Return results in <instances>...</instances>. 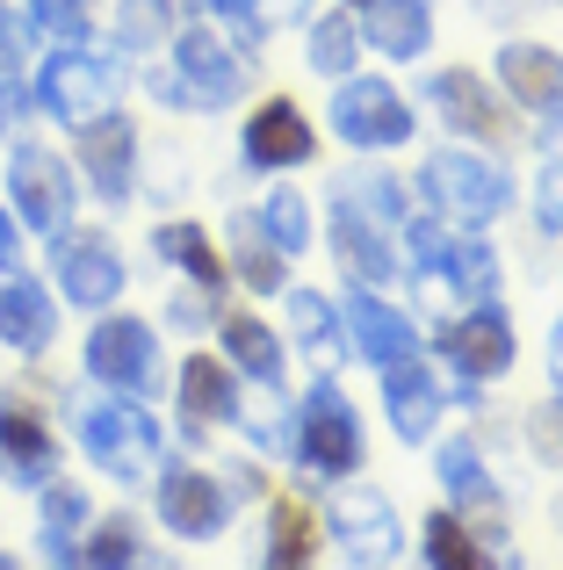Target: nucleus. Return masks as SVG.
Segmentation results:
<instances>
[{
	"label": "nucleus",
	"mask_w": 563,
	"mask_h": 570,
	"mask_svg": "<svg viewBox=\"0 0 563 570\" xmlns=\"http://www.w3.org/2000/svg\"><path fill=\"white\" fill-rule=\"evenodd\" d=\"M0 181H8V209L22 232L51 238L72 224V203H80V181H72V167L58 153H43V145H14L8 167H0Z\"/></svg>",
	"instance_id": "10"
},
{
	"label": "nucleus",
	"mask_w": 563,
	"mask_h": 570,
	"mask_svg": "<svg viewBox=\"0 0 563 570\" xmlns=\"http://www.w3.org/2000/svg\"><path fill=\"white\" fill-rule=\"evenodd\" d=\"M0 476L22 491L58 476V426L29 397H0Z\"/></svg>",
	"instance_id": "20"
},
{
	"label": "nucleus",
	"mask_w": 563,
	"mask_h": 570,
	"mask_svg": "<svg viewBox=\"0 0 563 570\" xmlns=\"http://www.w3.org/2000/svg\"><path fill=\"white\" fill-rule=\"evenodd\" d=\"M124 253L109 246V232H87V224H66L51 232V296L72 311H116L124 296Z\"/></svg>",
	"instance_id": "9"
},
{
	"label": "nucleus",
	"mask_w": 563,
	"mask_h": 570,
	"mask_svg": "<svg viewBox=\"0 0 563 570\" xmlns=\"http://www.w3.org/2000/svg\"><path fill=\"white\" fill-rule=\"evenodd\" d=\"M22 267V224H14V209L0 203V275H14Z\"/></svg>",
	"instance_id": "45"
},
{
	"label": "nucleus",
	"mask_w": 563,
	"mask_h": 570,
	"mask_svg": "<svg viewBox=\"0 0 563 570\" xmlns=\"http://www.w3.org/2000/svg\"><path fill=\"white\" fill-rule=\"evenodd\" d=\"M80 368L87 383L101 390H124V397H152L167 383V362H159V325L130 318V311H101L95 333L80 347Z\"/></svg>",
	"instance_id": "7"
},
{
	"label": "nucleus",
	"mask_w": 563,
	"mask_h": 570,
	"mask_svg": "<svg viewBox=\"0 0 563 570\" xmlns=\"http://www.w3.org/2000/svg\"><path fill=\"white\" fill-rule=\"evenodd\" d=\"M260 217V232L282 246V261H296V253H310L318 246V217H310V203H304V188H275L268 203L254 209Z\"/></svg>",
	"instance_id": "34"
},
{
	"label": "nucleus",
	"mask_w": 563,
	"mask_h": 570,
	"mask_svg": "<svg viewBox=\"0 0 563 570\" xmlns=\"http://www.w3.org/2000/svg\"><path fill=\"white\" fill-rule=\"evenodd\" d=\"M325 124H333V138L347 145V153H397V145L419 138V116H412V101L397 95L383 72H347V80H333Z\"/></svg>",
	"instance_id": "6"
},
{
	"label": "nucleus",
	"mask_w": 563,
	"mask_h": 570,
	"mask_svg": "<svg viewBox=\"0 0 563 570\" xmlns=\"http://www.w3.org/2000/svg\"><path fill=\"white\" fill-rule=\"evenodd\" d=\"M231 499H260V491H268V470H260V462H231Z\"/></svg>",
	"instance_id": "46"
},
{
	"label": "nucleus",
	"mask_w": 563,
	"mask_h": 570,
	"mask_svg": "<svg viewBox=\"0 0 563 570\" xmlns=\"http://www.w3.org/2000/svg\"><path fill=\"white\" fill-rule=\"evenodd\" d=\"M304 66L325 72V80H347V72L362 66V29H354L347 8L310 14V29H304Z\"/></svg>",
	"instance_id": "32"
},
{
	"label": "nucleus",
	"mask_w": 563,
	"mask_h": 570,
	"mask_svg": "<svg viewBox=\"0 0 563 570\" xmlns=\"http://www.w3.org/2000/svg\"><path fill=\"white\" fill-rule=\"evenodd\" d=\"M434 476H441V491H448V513H463L484 542H506V491H498L492 462H484V448L470 441V433H455V441L434 448Z\"/></svg>",
	"instance_id": "13"
},
{
	"label": "nucleus",
	"mask_w": 563,
	"mask_h": 570,
	"mask_svg": "<svg viewBox=\"0 0 563 570\" xmlns=\"http://www.w3.org/2000/svg\"><path fill=\"white\" fill-rule=\"evenodd\" d=\"M217 22L231 29V37L246 43V51H260V37H268V22H260V0H210Z\"/></svg>",
	"instance_id": "41"
},
{
	"label": "nucleus",
	"mask_w": 563,
	"mask_h": 570,
	"mask_svg": "<svg viewBox=\"0 0 563 570\" xmlns=\"http://www.w3.org/2000/svg\"><path fill=\"white\" fill-rule=\"evenodd\" d=\"M29 109H37V95L22 87V72H8V80H0V138L29 124Z\"/></svg>",
	"instance_id": "44"
},
{
	"label": "nucleus",
	"mask_w": 563,
	"mask_h": 570,
	"mask_svg": "<svg viewBox=\"0 0 563 570\" xmlns=\"http://www.w3.org/2000/svg\"><path fill=\"white\" fill-rule=\"evenodd\" d=\"M152 505H159V528H167L174 542H217V534L231 528V505L239 499H231L210 470H196V462H159Z\"/></svg>",
	"instance_id": "11"
},
{
	"label": "nucleus",
	"mask_w": 563,
	"mask_h": 570,
	"mask_svg": "<svg viewBox=\"0 0 563 570\" xmlns=\"http://www.w3.org/2000/svg\"><path fill=\"white\" fill-rule=\"evenodd\" d=\"M325 534L339 542V557H347L354 570H391L397 557H405V520H397V505H391L383 484L339 476L333 505H325Z\"/></svg>",
	"instance_id": "8"
},
{
	"label": "nucleus",
	"mask_w": 563,
	"mask_h": 570,
	"mask_svg": "<svg viewBox=\"0 0 563 570\" xmlns=\"http://www.w3.org/2000/svg\"><path fill=\"white\" fill-rule=\"evenodd\" d=\"M498 72V95L513 101L521 116H563V51L556 43H535V37H506L492 58Z\"/></svg>",
	"instance_id": "17"
},
{
	"label": "nucleus",
	"mask_w": 563,
	"mask_h": 570,
	"mask_svg": "<svg viewBox=\"0 0 563 570\" xmlns=\"http://www.w3.org/2000/svg\"><path fill=\"white\" fill-rule=\"evenodd\" d=\"M225 238H231V246H225L231 282H246L254 296H282V289H289V261H282V246L260 232V217H246V209H239Z\"/></svg>",
	"instance_id": "28"
},
{
	"label": "nucleus",
	"mask_w": 563,
	"mask_h": 570,
	"mask_svg": "<svg viewBox=\"0 0 563 570\" xmlns=\"http://www.w3.org/2000/svg\"><path fill=\"white\" fill-rule=\"evenodd\" d=\"M66 419H72V441L80 455L95 462L109 484H145L159 470V419L145 412V397H124V390H80L66 397Z\"/></svg>",
	"instance_id": "1"
},
{
	"label": "nucleus",
	"mask_w": 563,
	"mask_h": 570,
	"mask_svg": "<svg viewBox=\"0 0 563 570\" xmlns=\"http://www.w3.org/2000/svg\"><path fill=\"white\" fill-rule=\"evenodd\" d=\"M304 8H310V0H260V22H304Z\"/></svg>",
	"instance_id": "47"
},
{
	"label": "nucleus",
	"mask_w": 563,
	"mask_h": 570,
	"mask_svg": "<svg viewBox=\"0 0 563 570\" xmlns=\"http://www.w3.org/2000/svg\"><path fill=\"white\" fill-rule=\"evenodd\" d=\"M405 267H412V282H441V261H448V238H455V224H441L434 209H405Z\"/></svg>",
	"instance_id": "38"
},
{
	"label": "nucleus",
	"mask_w": 563,
	"mask_h": 570,
	"mask_svg": "<svg viewBox=\"0 0 563 570\" xmlns=\"http://www.w3.org/2000/svg\"><path fill=\"white\" fill-rule=\"evenodd\" d=\"M441 354H448L455 383H498L513 376V362H521V340H513V318L498 296H484V304H463V318L441 325Z\"/></svg>",
	"instance_id": "12"
},
{
	"label": "nucleus",
	"mask_w": 563,
	"mask_h": 570,
	"mask_svg": "<svg viewBox=\"0 0 563 570\" xmlns=\"http://www.w3.org/2000/svg\"><path fill=\"white\" fill-rule=\"evenodd\" d=\"M217 354H225L231 376L254 383V390H282V376H289L282 333L268 318H254V311H217Z\"/></svg>",
	"instance_id": "23"
},
{
	"label": "nucleus",
	"mask_w": 563,
	"mask_h": 570,
	"mask_svg": "<svg viewBox=\"0 0 563 570\" xmlns=\"http://www.w3.org/2000/svg\"><path fill=\"white\" fill-rule=\"evenodd\" d=\"M383 376V412H391V433L405 448H419V441H434L441 433V412H448V390H441V376L419 362V354H405V362H391V368H376Z\"/></svg>",
	"instance_id": "21"
},
{
	"label": "nucleus",
	"mask_w": 563,
	"mask_h": 570,
	"mask_svg": "<svg viewBox=\"0 0 563 570\" xmlns=\"http://www.w3.org/2000/svg\"><path fill=\"white\" fill-rule=\"evenodd\" d=\"M0 347H8L14 362H43V354L58 347V296H51V282L29 275V267L0 275Z\"/></svg>",
	"instance_id": "18"
},
{
	"label": "nucleus",
	"mask_w": 563,
	"mask_h": 570,
	"mask_svg": "<svg viewBox=\"0 0 563 570\" xmlns=\"http://www.w3.org/2000/svg\"><path fill=\"white\" fill-rule=\"evenodd\" d=\"M339 333H347V362H368V368H391V362H405V354H419V325L397 304H383L376 289H347Z\"/></svg>",
	"instance_id": "19"
},
{
	"label": "nucleus",
	"mask_w": 563,
	"mask_h": 570,
	"mask_svg": "<svg viewBox=\"0 0 563 570\" xmlns=\"http://www.w3.org/2000/svg\"><path fill=\"white\" fill-rule=\"evenodd\" d=\"M556 8H563V0H556Z\"/></svg>",
	"instance_id": "51"
},
{
	"label": "nucleus",
	"mask_w": 563,
	"mask_h": 570,
	"mask_svg": "<svg viewBox=\"0 0 563 570\" xmlns=\"http://www.w3.org/2000/svg\"><path fill=\"white\" fill-rule=\"evenodd\" d=\"M167 325H174V333H203V325H217V296L181 289V296L167 304Z\"/></svg>",
	"instance_id": "43"
},
{
	"label": "nucleus",
	"mask_w": 563,
	"mask_h": 570,
	"mask_svg": "<svg viewBox=\"0 0 563 570\" xmlns=\"http://www.w3.org/2000/svg\"><path fill=\"white\" fill-rule=\"evenodd\" d=\"M152 253H159L167 267H181V275L196 282L203 296H225V289H231V267H225V253L210 246V232H203L196 217H167V224L152 232Z\"/></svg>",
	"instance_id": "27"
},
{
	"label": "nucleus",
	"mask_w": 563,
	"mask_h": 570,
	"mask_svg": "<svg viewBox=\"0 0 563 570\" xmlns=\"http://www.w3.org/2000/svg\"><path fill=\"white\" fill-rule=\"evenodd\" d=\"M22 22L43 43H87L95 37V0H29Z\"/></svg>",
	"instance_id": "40"
},
{
	"label": "nucleus",
	"mask_w": 563,
	"mask_h": 570,
	"mask_svg": "<svg viewBox=\"0 0 563 570\" xmlns=\"http://www.w3.org/2000/svg\"><path fill=\"white\" fill-rule=\"evenodd\" d=\"M333 261H339V275H347V289H383V282L397 275V253H391V238H383V224L362 217L347 195H333Z\"/></svg>",
	"instance_id": "24"
},
{
	"label": "nucleus",
	"mask_w": 563,
	"mask_h": 570,
	"mask_svg": "<svg viewBox=\"0 0 563 570\" xmlns=\"http://www.w3.org/2000/svg\"><path fill=\"white\" fill-rule=\"evenodd\" d=\"M441 282H448L463 304H484V296H498V282H506V267H498V246L477 232H455L448 238V261H441Z\"/></svg>",
	"instance_id": "31"
},
{
	"label": "nucleus",
	"mask_w": 563,
	"mask_h": 570,
	"mask_svg": "<svg viewBox=\"0 0 563 570\" xmlns=\"http://www.w3.org/2000/svg\"><path fill=\"white\" fill-rule=\"evenodd\" d=\"M0 570H29V563H22V557H0Z\"/></svg>",
	"instance_id": "48"
},
{
	"label": "nucleus",
	"mask_w": 563,
	"mask_h": 570,
	"mask_svg": "<svg viewBox=\"0 0 563 570\" xmlns=\"http://www.w3.org/2000/svg\"><path fill=\"white\" fill-rule=\"evenodd\" d=\"M310 153H318V130H310V116L296 109L289 95H268L239 124V159L254 174H289V167H304Z\"/></svg>",
	"instance_id": "16"
},
{
	"label": "nucleus",
	"mask_w": 563,
	"mask_h": 570,
	"mask_svg": "<svg viewBox=\"0 0 563 570\" xmlns=\"http://www.w3.org/2000/svg\"><path fill=\"white\" fill-rule=\"evenodd\" d=\"M535 203H527V217H535V232L563 238V116H542L535 124Z\"/></svg>",
	"instance_id": "33"
},
{
	"label": "nucleus",
	"mask_w": 563,
	"mask_h": 570,
	"mask_svg": "<svg viewBox=\"0 0 563 570\" xmlns=\"http://www.w3.org/2000/svg\"><path fill=\"white\" fill-rule=\"evenodd\" d=\"M174 404H181V441L196 448L210 426L239 419V376L225 368V354H188L174 376Z\"/></svg>",
	"instance_id": "22"
},
{
	"label": "nucleus",
	"mask_w": 563,
	"mask_h": 570,
	"mask_svg": "<svg viewBox=\"0 0 563 570\" xmlns=\"http://www.w3.org/2000/svg\"><path fill=\"white\" fill-rule=\"evenodd\" d=\"M419 549H426V570H521L513 549H492L463 513H448V505L419 520Z\"/></svg>",
	"instance_id": "26"
},
{
	"label": "nucleus",
	"mask_w": 563,
	"mask_h": 570,
	"mask_svg": "<svg viewBox=\"0 0 563 570\" xmlns=\"http://www.w3.org/2000/svg\"><path fill=\"white\" fill-rule=\"evenodd\" d=\"M37 542H80L87 520H95V505H87V491L72 484V476H51V484H37Z\"/></svg>",
	"instance_id": "35"
},
{
	"label": "nucleus",
	"mask_w": 563,
	"mask_h": 570,
	"mask_svg": "<svg viewBox=\"0 0 563 570\" xmlns=\"http://www.w3.org/2000/svg\"><path fill=\"white\" fill-rule=\"evenodd\" d=\"M426 109H434L455 138H470V145H498L513 130L506 95H498V87H484L470 66H441L434 80H426Z\"/></svg>",
	"instance_id": "15"
},
{
	"label": "nucleus",
	"mask_w": 563,
	"mask_h": 570,
	"mask_svg": "<svg viewBox=\"0 0 563 570\" xmlns=\"http://www.w3.org/2000/svg\"><path fill=\"white\" fill-rule=\"evenodd\" d=\"M419 203L455 232H484L513 209V174L498 153H477V145H434L419 159Z\"/></svg>",
	"instance_id": "2"
},
{
	"label": "nucleus",
	"mask_w": 563,
	"mask_h": 570,
	"mask_svg": "<svg viewBox=\"0 0 563 570\" xmlns=\"http://www.w3.org/2000/svg\"><path fill=\"white\" fill-rule=\"evenodd\" d=\"M29 95H37V109L51 116V124L80 130L95 124V116L124 109V66H116V51H95V37L87 43H51V58L37 66V80H29Z\"/></svg>",
	"instance_id": "5"
},
{
	"label": "nucleus",
	"mask_w": 563,
	"mask_h": 570,
	"mask_svg": "<svg viewBox=\"0 0 563 570\" xmlns=\"http://www.w3.org/2000/svg\"><path fill=\"white\" fill-rule=\"evenodd\" d=\"M556 462H563V448H556Z\"/></svg>",
	"instance_id": "50"
},
{
	"label": "nucleus",
	"mask_w": 563,
	"mask_h": 570,
	"mask_svg": "<svg viewBox=\"0 0 563 570\" xmlns=\"http://www.w3.org/2000/svg\"><path fill=\"white\" fill-rule=\"evenodd\" d=\"M282 304H289V333H296V347H304L310 362L333 376V368L347 362V333H339L333 296H318V289H282Z\"/></svg>",
	"instance_id": "29"
},
{
	"label": "nucleus",
	"mask_w": 563,
	"mask_h": 570,
	"mask_svg": "<svg viewBox=\"0 0 563 570\" xmlns=\"http://www.w3.org/2000/svg\"><path fill=\"white\" fill-rule=\"evenodd\" d=\"M289 455L304 462L310 476H325V484H339V476H354L368 462L362 412L347 404V390H339L333 376H318L304 397L289 404Z\"/></svg>",
	"instance_id": "4"
},
{
	"label": "nucleus",
	"mask_w": 563,
	"mask_h": 570,
	"mask_svg": "<svg viewBox=\"0 0 563 570\" xmlns=\"http://www.w3.org/2000/svg\"><path fill=\"white\" fill-rule=\"evenodd\" d=\"M80 570H138V520H130V513L87 520V534H80Z\"/></svg>",
	"instance_id": "37"
},
{
	"label": "nucleus",
	"mask_w": 563,
	"mask_h": 570,
	"mask_svg": "<svg viewBox=\"0 0 563 570\" xmlns=\"http://www.w3.org/2000/svg\"><path fill=\"white\" fill-rule=\"evenodd\" d=\"M354 29H362L368 51L412 66V58L434 51V0H368V8L354 14Z\"/></svg>",
	"instance_id": "25"
},
{
	"label": "nucleus",
	"mask_w": 563,
	"mask_h": 570,
	"mask_svg": "<svg viewBox=\"0 0 563 570\" xmlns=\"http://www.w3.org/2000/svg\"><path fill=\"white\" fill-rule=\"evenodd\" d=\"M318 520L304 513V499H275L268 505V542H260V570H310L318 563Z\"/></svg>",
	"instance_id": "30"
},
{
	"label": "nucleus",
	"mask_w": 563,
	"mask_h": 570,
	"mask_svg": "<svg viewBox=\"0 0 563 570\" xmlns=\"http://www.w3.org/2000/svg\"><path fill=\"white\" fill-rule=\"evenodd\" d=\"M72 159H80L87 188H95L101 203L130 209V195H138V124H130L124 109H109V116L72 130Z\"/></svg>",
	"instance_id": "14"
},
{
	"label": "nucleus",
	"mask_w": 563,
	"mask_h": 570,
	"mask_svg": "<svg viewBox=\"0 0 563 570\" xmlns=\"http://www.w3.org/2000/svg\"><path fill=\"white\" fill-rule=\"evenodd\" d=\"M167 43H174V66L152 72V95L174 101V109H231L246 95V80H254L246 51L225 43L210 22H181Z\"/></svg>",
	"instance_id": "3"
},
{
	"label": "nucleus",
	"mask_w": 563,
	"mask_h": 570,
	"mask_svg": "<svg viewBox=\"0 0 563 570\" xmlns=\"http://www.w3.org/2000/svg\"><path fill=\"white\" fill-rule=\"evenodd\" d=\"M339 195H347L354 209H362V217H376L383 232H391V224H405V181H397V174H383V167H362V174H347V181H339Z\"/></svg>",
	"instance_id": "39"
},
{
	"label": "nucleus",
	"mask_w": 563,
	"mask_h": 570,
	"mask_svg": "<svg viewBox=\"0 0 563 570\" xmlns=\"http://www.w3.org/2000/svg\"><path fill=\"white\" fill-rule=\"evenodd\" d=\"M347 8H368V0H347Z\"/></svg>",
	"instance_id": "49"
},
{
	"label": "nucleus",
	"mask_w": 563,
	"mask_h": 570,
	"mask_svg": "<svg viewBox=\"0 0 563 570\" xmlns=\"http://www.w3.org/2000/svg\"><path fill=\"white\" fill-rule=\"evenodd\" d=\"M22 66H29V22L8 8V0H0V80H8V72H22Z\"/></svg>",
	"instance_id": "42"
},
{
	"label": "nucleus",
	"mask_w": 563,
	"mask_h": 570,
	"mask_svg": "<svg viewBox=\"0 0 563 570\" xmlns=\"http://www.w3.org/2000/svg\"><path fill=\"white\" fill-rule=\"evenodd\" d=\"M174 29H181V0H116V43H124L130 58L167 43Z\"/></svg>",
	"instance_id": "36"
}]
</instances>
